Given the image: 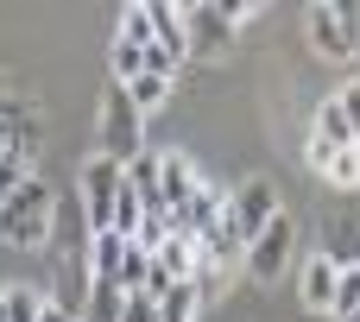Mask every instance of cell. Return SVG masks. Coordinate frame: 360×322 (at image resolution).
<instances>
[{
  "instance_id": "1",
  "label": "cell",
  "mask_w": 360,
  "mask_h": 322,
  "mask_svg": "<svg viewBox=\"0 0 360 322\" xmlns=\"http://www.w3.org/2000/svg\"><path fill=\"white\" fill-rule=\"evenodd\" d=\"M51 221H57V190L44 177H32L25 190H13L0 202V240L6 247H44L51 240Z\"/></svg>"
},
{
  "instance_id": "2",
  "label": "cell",
  "mask_w": 360,
  "mask_h": 322,
  "mask_svg": "<svg viewBox=\"0 0 360 322\" xmlns=\"http://www.w3.org/2000/svg\"><path fill=\"white\" fill-rule=\"evenodd\" d=\"M310 44H316V57H335V63H348L360 57V6L354 0H342V6H310Z\"/></svg>"
},
{
  "instance_id": "3",
  "label": "cell",
  "mask_w": 360,
  "mask_h": 322,
  "mask_svg": "<svg viewBox=\"0 0 360 322\" xmlns=\"http://www.w3.org/2000/svg\"><path fill=\"white\" fill-rule=\"evenodd\" d=\"M101 158H114V165H133L139 158V108L127 101L120 82L101 95Z\"/></svg>"
},
{
  "instance_id": "4",
  "label": "cell",
  "mask_w": 360,
  "mask_h": 322,
  "mask_svg": "<svg viewBox=\"0 0 360 322\" xmlns=\"http://www.w3.org/2000/svg\"><path fill=\"white\" fill-rule=\"evenodd\" d=\"M120 183H127V165H114V158H89L82 165V215H89V234H108L114 228V196H120Z\"/></svg>"
},
{
  "instance_id": "5",
  "label": "cell",
  "mask_w": 360,
  "mask_h": 322,
  "mask_svg": "<svg viewBox=\"0 0 360 322\" xmlns=\"http://www.w3.org/2000/svg\"><path fill=\"white\" fill-rule=\"evenodd\" d=\"M272 215H278V190H272L266 177H247V183H240V190L228 196V209H221V221L234 228L240 253H247V240H253V234H259V228H266Z\"/></svg>"
},
{
  "instance_id": "6",
  "label": "cell",
  "mask_w": 360,
  "mask_h": 322,
  "mask_svg": "<svg viewBox=\"0 0 360 322\" xmlns=\"http://www.w3.org/2000/svg\"><path fill=\"white\" fill-rule=\"evenodd\" d=\"M291 240H297V234H291V215L278 209V215L247 240V272H253L259 285H278V278H285V266H291Z\"/></svg>"
},
{
  "instance_id": "7",
  "label": "cell",
  "mask_w": 360,
  "mask_h": 322,
  "mask_svg": "<svg viewBox=\"0 0 360 322\" xmlns=\"http://www.w3.org/2000/svg\"><path fill=\"white\" fill-rule=\"evenodd\" d=\"M234 6H215V0H202V6H190L184 13V32H190V51L196 57H221L228 44H234Z\"/></svg>"
},
{
  "instance_id": "8",
  "label": "cell",
  "mask_w": 360,
  "mask_h": 322,
  "mask_svg": "<svg viewBox=\"0 0 360 322\" xmlns=\"http://www.w3.org/2000/svg\"><path fill=\"white\" fill-rule=\"evenodd\" d=\"M202 183H196V171L171 152V158H158V209H190V196H196Z\"/></svg>"
},
{
  "instance_id": "9",
  "label": "cell",
  "mask_w": 360,
  "mask_h": 322,
  "mask_svg": "<svg viewBox=\"0 0 360 322\" xmlns=\"http://www.w3.org/2000/svg\"><path fill=\"white\" fill-rule=\"evenodd\" d=\"M152 259H158V272H165L171 285H196V272H202V253H196V240H190V234H171Z\"/></svg>"
},
{
  "instance_id": "10",
  "label": "cell",
  "mask_w": 360,
  "mask_h": 322,
  "mask_svg": "<svg viewBox=\"0 0 360 322\" xmlns=\"http://www.w3.org/2000/svg\"><path fill=\"white\" fill-rule=\"evenodd\" d=\"M120 259H127V240L114 228L89 234V285H120Z\"/></svg>"
},
{
  "instance_id": "11",
  "label": "cell",
  "mask_w": 360,
  "mask_h": 322,
  "mask_svg": "<svg viewBox=\"0 0 360 322\" xmlns=\"http://www.w3.org/2000/svg\"><path fill=\"white\" fill-rule=\"evenodd\" d=\"M152 44H158V51H171L177 63L190 57V32H184L177 6H165V0H152Z\"/></svg>"
},
{
  "instance_id": "12",
  "label": "cell",
  "mask_w": 360,
  "mask_h": 322,
  "mask_svg": "<svg viewBox=\"0 0 360 322\" xmlns=\"http://www.w3.org/2000/svg\"><path fill=\"white\" fill-rule=\"evenodd\" d=\"M316 139H323V146H335V152L360 146V133L348 127V114H342V101H335V95H329V101L316 108Z\"/></svg>"
},
{
  "instance_id": "13",
  "label": "cell",
  "mask_w": 360,
  "mask_h": 322,
  "mask_svg": "<svg viewBox=\"0 0 360 322\" xmlns=\"http://www.w3.org/2000/svg\"><path fill=\"white\" fill-rule=\"evenodd\" d=\"M304 304H310V310H335V266H329L323 253L304 266Z\"/></svg>"
},
{
  "instance_id": "14",
  "label": "cell",
  "mask_w": 360,
  "mask_h": 322,
  "mask_svg": "<svg viewBox=\"0 0 360 322\" xmlns=\"http://www.w3.org/2000/svg\"><path fill=\"white\" fill-rule=\"evenodd\" d=\"M196 304H202L196 285H165L158 291V322H196Z\"/></svg>"
},
{
  "instance_id": "15",
  "label": "cell",
  "mask_w": 360,
  "mask_h": 322,
  "mask_svg": "<svg viewBox=\"0 0 360 322\" xmlns=\"http://www.w3.org/2000/svg\"><path fill=\"white\" fill-rule=\"evenodd\" d=\"M120 89H127V101L146 114V108H165L177 82H171V76H152V70H146V76H133V82H120Z\"/></svg>"
},
{
  "instance_id": "16",
  "label": "cell",
  "mask_w": 360,
  "mask_h": 322,
  "mask_svg": "<svg viewBox=\"0 0 360 322\" xmlns=\"http://www.w3.org/2000/svg\"><path fill=\"white\" fill-rule=\"evenodd\" d=\"M127 190H133L146 209H158V158H152V152H139V158L127 165Z\"/></svg>"
},
{
  "instance_id": "17",
  "label": "cell",
  "mask_w": 360,
  "mask_h": 322,
  "mask_svg": "<svg viewBox=\"0 0 360 322\" xmlns=\"http://www.w3.org/2000/svg\"><path fill=\"white\" fill-rule=\"evenodd\" d=\"M120 304H127L120 285H89V310H82V322H120Z\"/></svg>"
},
{
  "instance_id": "18",
  "label": "cell",
  "mask_w": 360,
  "mask_h": 322,
  "mask_svg": "<svg viewBox=\"0 0 360 322\" xmlns=\"http://www.w3.org/2000/svg\"><path fill=\"white\" fill-rule=\"evenodd\" d=\"M165 240H171V215H165V209H146V221L133 228V240H127V247H139V253H158Z\"/></svg>"
},
{
  "instance_id": "19",
  "label": "cell",
  "mask_w": 360,
  "mask_h": 322,
  "mask_svg": "<svg viewBox=\"0 0 360 322\" xmlns=\"http://www.w3.org/2000/svg\"><path fill=\"white\" fill-rule=\"evenodd\" d=\"M25 183H32V158L13 152V146H0V202H6L13 190H25Z\"/></svg>"
},
{
  "instance_id": "20",
  "label": "cell",
  "mask_w": 360,
  "mask_h": 322,
  "mask_svg": "<svg viewBox=\"0 0 360 322\" xmlns=\"http://www.w3.org/2000/svg\"><path fill=\"white\" fill-rule=\"evenodd\" d=\"M120 44H133V51L152 44V6H127L120 13Z\"/></svg>"
},
{
  "instance_id": "21",
  "label": "cell",
  "mask_w": 360,
  "mask_h": 322,
  "mask_svg": "<svg viewBox=\"0 0 360 322\" xmlns=\"http://www.w3.org/2000/svg\"><path fill=\"white\" fill-rule=\"evenodd\" d=\"M152 253H139V247H127V259H120V291H146L152 285Z\"/></svg>"
},
{
  "instance_id": "22",
  "label": "cell",
  "mask_w": 360,
  "mask_h": 322,
  "mask_svg": "<svg viewBox=\"0 0 360 322\" xmlns=\"http://www.w3.org/2000/svg\"><path fill=\"white\" fill-rule=\"evenodd\" d=\"M6 297V322H38V310H44V297L32 291V285H13V291H0Z\"/></svg>"
},
{
  "instance_id": "23",
  "label": "cell",
  "mask_w": 360,
  "mask_h": 322,
  "mask_svg": "<svg viewBox=\"0 0 360 322\" xmlns=\"http://www.w3.org/2000/svg\"><path fill=\"white\" fill-rule=\"evenodd\" d=\"M348 310H360V266H342L335 272V310L329 316H348Z\"/></svg>"
},
{
  "instance_id": "24",
  "label": "cell",
  "mask_w": 360,
  "mask_h": 322,
  "mask_svg": "<svg viewBox=\"0 0 360 322\" xmlns=\"http://www.w3.org/2000/svg\"><path fill=\"white\" fill-rule=\"evenodd\" d=\"M133 76H146V51H133V44L114 38V82H133Z\"/></svg>"
},
{
  "instance_id": "25",
  "label": "cell",
  "mask_w": 360,
  "mask_h": 322,
  "mask_svg": "<svg viewBox=\"0 0 360 322\" xmlns=\"http://www.w3.org/2000/svg\"><path fill=\"white\" fill-rule=\"evenodd\" d=\"M329 177H335L342 190H360V146H348V152H335V165H329Z\"/></svg>"
},
{
  "instance_id": "26",
  "label": "cell",
  "mask_w": 360,
  "mask_h": 322,
  "mask_svg": "<svg viewBox=\"0 0 360 322\" xmlns=\"http://www.w3.org/2000/svg\"><path fill=\"white\" fill-rule=\"evenodd\" d=\"M120 322H158V297H146V291H127Z\"/></svg>"
},
{
  "instance_id": "27",
  "label": "cell",
  "mask_w": 360,
  "mask_h": 322,
  "mask_svg": "<svg viewBox=\"0 0 360 322\" xmlns=\"http://www.w3.org/2000/svg\"><path fill=\"white\" fill-rule=\"evenodd\" d=\"M335 101H342V114H348V127L360 133V82H348V89H342Z\"/></svg>"
},
{
  "instance_id": "28",
  "label": "cell",
  "mask_w": 360,
  "mask_h": 322,
  "mask_svg": "<svg viewBox=\"0 0 360 322\" xmlns=\"http://www.w3.org/2000/svg\"><path fill=\"white\" fill-rule=\"evenodd\" d=\"M304 158H310V171H323V177H329V165H335V146H323V139H310V152H304Z\"/></svg>"
},
{
  "instance_id": "29",
  "label": "cell",
  "mask_w": 360,
  "mask_h": 322,
  "mask_svg": "<svg viewBox=\"0 0 360 322\" xmlns=\"http://www.w3.org/2000/svg\"><path fill=\"white\" fill-rule=\"evenodd\" d=\"M38 322H82V316H76V310H63V304H44V310H38Z\"/></svg>"
},
{
  "instance_id": "30",
  "label": "cell",
  "mask_w": 360,
  "mask_h": 322,
  "mask_svg": "<svg viewBox=\"0 0 360 322\" xmlns=\"http://www.w3.org/2000/svg\"><path fill=\"white\" fill-rule=\"evenodd\" d=\"M335 322H360V310H348V316H335Z\"/></svg>"
},
{
  "instance_id": "31",
  "label": "cell",
  "mask_w": 360,
  "mask_h": 322,
  "mask_svg": "<svg viewBox=\"0 0 360 322\" xmlns=\"http://www.w3.org/2000/svg\"><path fill=\"white\" fill-rule=\"evenodd\" d=\"M0 322H6V297H0Z\"/></svg>"
}]
</instances>
